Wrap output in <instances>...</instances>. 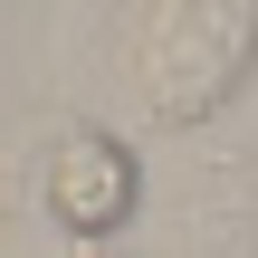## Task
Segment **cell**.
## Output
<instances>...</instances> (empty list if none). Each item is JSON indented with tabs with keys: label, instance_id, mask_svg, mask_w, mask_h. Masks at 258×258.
<instances>
[{
	"label": "cell",
	"instance_id": "cell-1",
	"mask_svg": "<svg viewBox=\"0 0 258 258\" xmlns=\"http://www.w3.org/2000/svg\"><path fill=\"white\" fill-rule=\"evenodd\" d=\"M258 77V0H144L134 86L153 124H211Z\"/></svg>",
	"mask_w": 258,
	"mask_h": 258
},
{
	"label": "cell",
	"instance_id": "cell-2",
	"mask_svg": "<svg viewBox=\"0 0 258 258\" xmlns=\"http://www.w3.org/2000/svg\"><path fill=\"white\" fill-rule=\"evenodd\" d=\"M38 211H48L67 239H115V230H134V211H144V153H134L115 124H96V115L57 124V144L38 153Z\"/></svg>",
	"mask_w": 258,
	"mask_h": 258
}]
</instances>
